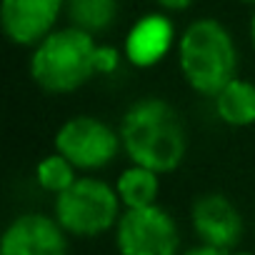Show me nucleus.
Listing matches in <instances>:
<instances>
[{
  "instance_id": "obj_16",
  "label": "nucleus",
  "mask_w": 255,
  "mask_h": 255,
  "mask_svg": "<svg viewBox=\"0 0 255 255\" xmlns=\"http://www.w3.org/2000/svg\"><path fill=\"white\" fill-rule=\"evenodd\" d=\"M155 3L168 8V10H185V8L193 5V0H155Z\"/></svg>"
},
{
  "instance_id": "obj_4",
  "label": "nucleus",
  "mask_w": 255,
  "mask_h": 255,
  "mask_svg": "<svg viewBox=\"0 0 255 255\" xmlns=\"http://www.w3.org/2000/svg\"><path fill=\"white\" fill-rule=\"evenodd\" d=\"M120 195L108 183L95 178H78L55 200V220L73 235H100L120 218Z\"/></svg>"
},
{
  "instance_id": "obj_10",
  "label": "nucleus",
  "mask_w": 255,
  "mask_h": 255,
  "mask_svg": "<svg viewBox=\"0 0 255 255\" xmlns=\"http://www.w3.org/2000/svg\"><path fill=\"white\" fill-rule=\"evenodd\" d=\"M173 43V25L163 15H145L125 38V58L138 68L160 63Z\"/></svg>"
},
{
  "instance_id": "obj_14",
  "label": "nucleus",
  "mask_w": 255,
  "mask_h": 255,
  "mask_svg": "<svg viewBox=\"0 0 255 255\" xmlns=\"http://www.w3.org/2000/svg\"><path fill=\"white\" fill-rule=\"evenodd\" d=\"M35 178H38L40 188H45L48 193H55V195L65 193L78 180L75 178V165L68 158H63L60 153L48 155L45 160H40L38 168H35Z\"/></svg>"
},
{
  "instance_id": "obj_15",
  "label": "nucleus",
  "mask_w": 255,
  "mask_h": 255,
  "mask_svg": "<svg viewBox=\"0 0 255 255\" xmlns=\"http://www.w3.org/2000/svg\"><path fill=\"white\" fill-rule=\"evenodd\" d=\"M95 65H98V73H113L118 68V50H113V48H98Z\"/></svg>"
},
{
  "instance_id": "obj_5",
  "label": "nucleus",
  "mask_w": 255,
  "mask_h": 255,
  "mask_svg": "<svg viewBox=\"0 0 255 255\" xmlns=\"http://www.w3.org/2000/svg\"><path fill=\"white\" fill-rule=\"evenodd\" d=\"M120 255H178V225L168 210L150 205L125 210L115 235Z\"/></svg>"
},
{
  "instance_id": "obj_19",
  "label": "nucleus",
  "mask_w": 255,
  "mask_h": 255,
  "mask_svg": "<svg viewBox=\"0 0 255 255\" xmlns=\"http://www.w3.org/2000/svg\"><path fill=\"white\" fill-rule=\"evenodd\" d=\"M230 255H253V253H230Z\"/></svg>"
},
{
  "instance_id": "obj_8",
  "label": "nucleus",
  "mask_w": 255,
  "mask_h": 255,
  "mask_svg": "<svg viewBox=\"0 0 255 255\" xmlns=\"http://www.w3.org/2000/svg\"><path fill=\"white\" fill-rule=\"evenodd\" d=\"M63 0H3L0 20L5 35L18 45H40L60 15Z\"/></svg>"
},
{
  "instance_id": "obj_1",
  "label": "nucleus",
  "mask_w": 255,
  "mask_h": 255,
  "mask_svg": "<svg viewBox=\"0 0 255 255\" xmlns=\"http://www.w3.org/2000/svg\"><path fill=\"white\" fill-rule=\"evenodd\" d=\"M120 140L133 165L170 173L185 158V128L175 108L160 98H145L128 108Z\"/></svg>"
},
{
  "instance_id": "obj_6",
  "label": "nucleus",
  "mask_w": 255,
  "mask_h": 255,
  "mask_svg": "<svg viewBox=\"0 0 255 255\" xmlns=\"http://www.w3.org/2000/svg\"><path fill=\"white\" fill-rule=\"evenodd\" d=\"M120 135L90 115L70 118L55 135V150L80 170H95L113 163L120 148Z\"/></svg>"
},
{
  "instance_id": "obj_2",
  "label": "nucleus",
  "mask_w": 255,
  "mask_h": 255,
  "mask_svg": "<svg viewBox=\"0 0 255 255\" xmlns=\"http://www.w3.org/2000/svg\"><path fill=\"white\" fill-rule=\"evenodd\" d=\"M180 70L188 85L215 98L235 80L238 53L230 33L213 18L195 20L180 38Z\"/></svg>"
},
{
  "instance_id": "obj_13",
  "label": "nucleus",
  "mask_w": 255,
  "mask_h": 255,
  "mask_svg": "<svg viewBox=\"0 0 255 255\" xmlns=\"http://www.w3.org/2000/svg\"><path fill=\"white\" fill-rule=\"evenodd\" d=\"M73 28L95 35L108 30L118 18V0H65Z\"/></svg>"
},
{
  "instance_id": "obj_12",
  "label": "nucleus",
  "mask_w": 255,
  "mask_h": 255,
  "mask_svg": "<svg viewBox=\"0 0 255 255\" xmlns=\"http://www.w3.org/2000/svg\"><path fill=\"white\" fill-rule=\"evenodd\" d=\"M115 190L120 195V203L128 210L150 208V205H155V198H158V190H160V180H158V173H153L148 168H140V165H133V168H128L120 175Z\"/></svg>"
},
{
  "instance_id": "obj_20",
  "label": "nucleus",
  "mask_w": 255,
  "mask_h": 255,
  "mask_svg": "<svg viewBox=\"0 0 255 255\" xmlns=\"http://www.w3.org/2000/svg\"><path fill=\"white\" fill-rule=\"evenodd\" d=\"M243 3H253V5H255V0H243Z\"/></svg>"
},
{
  "instance_id": "obj_17",
  "label": "nucleus",
  "mask_w": 255,
  "mask_h": 255,
  "mask_svg": "<svg viewBox=\"0 0 255 255\" xmlns=\"http://www.w3.org/2000/svg\"><path fill=\"white\" fill-rule=\"evenodd\" d=\"M183 255H230L228 250H218V248H210V245H200V248H193Z\"/></svg>"
},
{
  "instance_id": "obj_7",
  "label": "nucleus",
  "mask_w": 255,
  "mask_h": 255,
  "mask_svg": "<svg viewBox=\"0 0 255 255\" xmlns=\"http://www.w3.org/2000/svg\"><path fill=\"white\" fill-rule=\"evenodd\" d=\"M65 230L55 218L25 213L15 218L0 243V255H65Z\"/></svg>"
},
{
  "instance_id": "obj_3",
  "label": "nucleus",
  "mask_w": 255,
  "mask_h": 255,
  "mask_svg": "<svg viewBox=\"0 0 255 255\" xmlns=\"http://www.w3.org/2000/svg\"><path fill=\"white\" fill-rule=\"evenodd\" d=\"M95 58L98 45L93 35L78 28L55 30L35 48L30 75L48 93H73L98 73Z\"/></svg>"
},
{
  "instance_id": "obj_18",
  "label": "nucleus",
  "mask_w": 255,
  "mask_h": 255,
  "mask_svg": "<svg viewBox=\"0 0 255 255\" xmlns=\"http://www.w3.org/2000/svg\"><path fill=\"white\" fill-rule=\"evenodd\" d=\"M250 38H253V45H255V13H253V20H250Z\"/></svg>"
},
{
  "instance_id": "obj_9",
  "label": "nucleus",
  "mask_w": 255,
  "mask_h": 255,
  "mask_svg": "<svg viewBox=\"0 0 255 255\" xmlns=\"http://www.w3.org/2000/svg\"><path fill=\"white\" fill-rule=\"evenodd\" d=\"M193 228L203 245L230 250L243 233V218L238 208L220 193H208L193 205Z\"/></svg>"
},
{
  "instance_id": "obj_11",
  "label": "nucleus",
  "mask_w": 255,
  "mask_h": 255,
  "mask_svg": "<svg viewBox=\"0 0 255 255\" xmlns=\"http://www.w3.org/2000/svg\"><path fill=\"white\" fill-rule=\"evenodd\" d=\"M215 113L223 123L245 128L255 123V85L235 78L215 95Z\"/></svg>"
}]
</instances>
